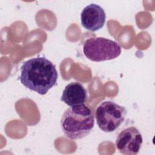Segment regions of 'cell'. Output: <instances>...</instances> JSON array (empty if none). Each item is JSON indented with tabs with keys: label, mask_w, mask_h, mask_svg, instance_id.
<instances>
[{
	"label": "cell",
	"mask_w": 155,
	"mask_h": 155,
	"mask_svg": "<svg viewBox=\"0 0 155 155\" xmlns=\"http://www.w3.org/2000/svg\"><path fill=\"white\" fill-rule=\"evenodd\" d=\"M87 98V91L82 84L78 82H72L65 86L61 100L72 107L84 104Z\"/></svg>",
	"instance_id": "7"
},
{
	"label": "cell",
	"mask_w": 155,
	"mask_h": 155,
	"mask_svg": "<svg viewBox=\"0 0 155 155\" xmlns=\"http://www.w3.org/2000/svg\"><path fill=\"white\" fill-rule=\"evenodd\" d=\"M142 142L143 138L139 130L134 127H130L119 133L115 145L123 154L136 155L138 154Z\"/></svg>",
	"instance_id": "5"
},
{
	"label": "cell",
	"mask_w": 155,
	"mask_h": 155,
	"mask_svg": "<svg viewBox=\"0 0 155 155\" xmlns=\"http://www.w3.org/2000/svg\"><path fill=\"white\" fill-rule=\"evenodd\" d=\"M121 51V47L117 42L103 37L88 38L83 46L86 58L94 62L114 59L120 54Z\"/></svg>",
	"instance_id": "3"
},
{
	"label": "cell",
	"mask_w": 155,
	"mask_h": 155,
	"mask_svg": "<svg viewBox=\"0 0 155 155\" xmlns=\"http://www.w3.org/2000/svg\"><path fill=\"white\" fill-rule=\"evenodd\" d=\"M61 126L67 138L81 139L88 135L94 128L93 112L85 104L70 107L62 114Z\"/></svg>",
	"instance_id": "2"
},
{
	"label": "cell",
	"mask_w": 155,
	"mask_h": 155,
	"mask_svg": "<svg viewBox=\"0 0 155 155\" xmlns=\"http://www.w3.org/2000/svg\"><path fill=\"white\" fill-rule=\"evenodd\" d=\"M105 19L106 13L104 8L94 3L85 7L81 14L82 25L91 31H96L102 28Z\"/></svg>",
	"instance_id": "6"
},
{
	"label": "cell",
	"mask_w": 155,
	"mask_h": 155,
	"mask_svg": "<svg viewBox=\"0 0 155 155\" xmlns=\"http://www.w3.org/2000/svg\"><path fill=\"white\" fill-rule=\"evenodd\" d=\"M125 115L126 109L124 107L110 101L101 102L95 113L99 128L107 133L115 131L124 122Z\"/></svg>",
	"instance_id": "4"
},
{
	"label": "cell",
	"mask_w": 155,
	"mask_h": 155,
	"mask_svg": "<svg viewBox=\"0 0 155 155\" xmlns=\"http://www.w3.org/2000/svg\"><path fill=\"white\" fill-rule=\"evenodd\" d=\"M58 78L55 65L45 57L38 56L23 62L19 79L26 88L44 95L57 85Z\"/></svg>",
	"instance_id": "1"
}]
</instances>
